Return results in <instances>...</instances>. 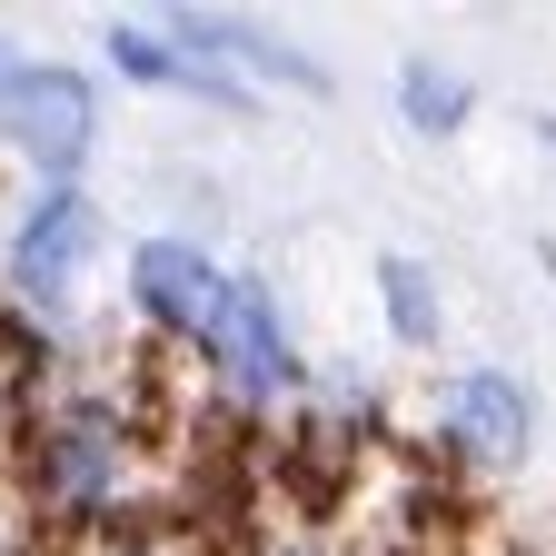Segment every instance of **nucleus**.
I'll list each match as a JSON object with an SVG mask.
<instances>
[{"instance_id":"5","label":"nucleus","mask_w":556,"mask_h":556,"mask_svg":"<svg viewBox=\"0 0 556 556\" xmlns=\"http://www.w3.org/2000/svg\"><path fill=\"white\" fill-rule=\"evenodd\" d=\"M477 486H497V477H517L527 457H536V388L517 378V368H457L447 388H438V428H428Z\"/></svg>"},{"instance_id":"11","label":"nucleus","mask_w":556,"mask_h":556,"mask_svg":"<svg viewBox=\"0 0 556 556\" xmlns=\"http://www.w3.org/2000/svg\"><path fill=\"white\" fill-rule=\"evenodd\" d=\"M536 139H546V150H556V110H536Z\"/></svg>"},{"instance_id":"2","label":"nucleus","mask_w":556,"mask_h":556,"mask_svg":"<svg viewBox=\"0 0 556 556\" xmlns=\"http://www.w3.org/2000/svg\"><path fill=\"white\" fill-rule=\"evenodd\" d=\"M100 249H110V219L90 189H30L21 219L0 229V299L40 328H80V289L100 278Z\"/></svg>"},{"instance_id":"8","label":"nucleus","mask_w":556,"mask_h":556,"mask_svg":"<svg viewBox=\"0 0 556 556\" xmlns=\"http://www.w3.org/2000/svg\"><path fill=\"white\" fill-rule=\"evenodd\" d=\"M397 119H407L417 139H457V129L477 119V80H467L457 60L407 50V60H397Z\"/></svg>"},{"instance_id":"10","label":"nucleus","mask_w":556,"mask_h":556,"mask_svg":"<svg viewBox=\"0 0 556 556\" xmlns=\"http://www.w3.org/2000/svg\"><path fill=\"white\" fill-rule=\"evenodd\" d=\"M378 556H438V546H417V536H388V546H378Z\"/></svg>"},{"instance_id":"7","label":"nucleus","mask_w":556,"mask_h":556,"mask_svg":"<svg viewBox=\"0 0 556 556\" xmlns=\"http://www.w3.org/2000/svg\"><path fill=\"white\" fill-rule=\"evenodd\" d=\"M368 289H378V318L397 348H438L447 338V278L428 249H378L368 258Z\"/></svg>"},{"instance_id":"1","label":"nucleus","mask_w":556,"mask_h":556,"mask_svg":"<svg viewBox=\"0 0 556 556\" xmlns=\"http://www.w3.org/2000/svg\"><path fill=\"white\" fill-rule=\"evenodd\" d=\"M100 80L80 60L50 50H11L0 40V150L30 169V189H90L100 160Z\"/></svg>"},{"instance_id":"12","label":"nucleus","mask_w":556,"mask_h":556,"mask_svg":"<svg viewBox=\"0 0 556 556\" xmlns=\"http://www.w3.org/2000/svg\"><path fill=\"white\" fill-rule=\"evenodd\" d=\"M0 447H11V397H0Z\"/></svg>"},{"instance_id":"4","label":"nucleus","mask_w":556,"mask_h":556,"mask_svg":"<svg viewBox=\"0 0 556 556\" xmlns=\"http://www.w3.org/2000/svg\"><path fill=\"white\" fill-rule=\"evenodd\" d=\"M219 299H229V268H219V249L189 239V229H150L119 258V308L150 328V348H189V358H199Z\"/></svg>"},{"instance_id":"9","label":"nucleus","mask_w":556,"mask_h":556,"mask_svg":"<svg viewBox=\"0 0 556 556\" xmlns=\"http://www.w3.org/2000/svg\"><path fill=\"white\" fill-rule=\"evenodd\" d=\"M100 50H110L119 80H139V90H179V80H189V60H179V40H169L160 21H110Z\"/></svg>"},{"instance_id":"6","label":"nucleus","mask_w":556,"mask_h":556,"mask_svg":"<svg viewBox=\"0 0 556 556\" xmlns=\"http://www.w3.org/2000/svg\"><path fill=\"white\" fill-rule=\"evenodd\" d=\"M160 30L179 40V60H219V70H239V80H289L299 100H328V90H338V70H328L308 40L268 30V21H249V11H160Z\"/></svg>"},{"instance_id":"3","label":"nucleus","mask_w":556,"mask_h":556,"mask_svg":"<svg viewBox=\"0 0 556 556\" xmlns=\"http://www.w3.org/2000/svg\"><path fill=\"white\" fill-rule=\"evenodd\" d=\"M199 368H208V397H229L249 417H289L308 397V378H318L299 328H289V299H278L258 268H229V299H219V318L199 338Z\"/></svg>"},{"instance_id":"13","label":"nucleus","mask_w":556,"mask_h":556,"mask_svg":"<svg viewBox=\"0 0 556 556\" xmlns=\"http://www.w3.org/2000/svg\"><path fill=\"white\" fill-rule=\"evenodd\" d=\"M268 556H318V546H268Z\"/></svg>"}]
</instances>
